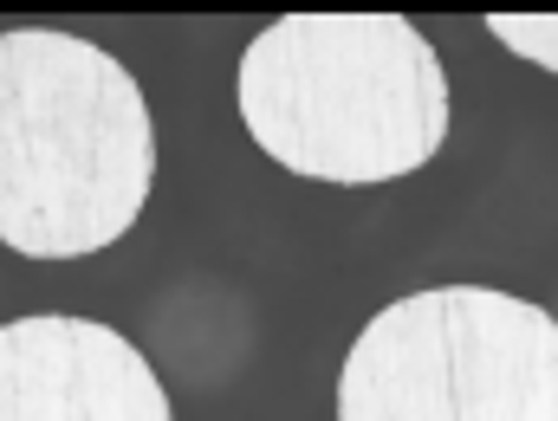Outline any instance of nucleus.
<instances>
[{"label": "nucleus", "mask_w": 558, "mask_h": 421, "mask_svg": "<svg viewBox=\"0 0 558 421\" xmlns=\"http://www.w3.org/2000/svg\"><path fill=\"white\" fill-rule=\"evenodd\" d=\"M338 421H558V318L494 285L410 292L357 331Z\"/></svg>", "instance_id": "nucleus-3"}, {"label": "nucleus", "mask_w": 558, "mask_h": 421, "mask_svg": "<svg viewBox=\"0 0 558 421\" xmlns=\"http://www.w3.org/2000/svg\"><path fill=\"white\" fill-rule=\"evenodd\" d=\"M156 124L137 78L78 33H0V240L78 260L137 227Z\"/></svg>", "instance_id": "nucleus-1"}, {"label": "nucleus", "mask_w": 558, "mask_h": 421, "mask_svg": "<svg viewBox=\"0 0 558 421\" xmlns=\"http://www.w3.org/2000/svg\"><path fill=\"white\" fill-rule=\"evenodd\" d=\"M0 421H175L131 337L92 318L0 324Z\"/></svg>", "instance_id": "nucleus-4"}, {"label": "nucleus", "mask_w": 558, "mask_h": 421, "mask_svg": "<svg viewBox=\"0 0 558 421\" xmlns=\"http://www.w3.org/2000/svg\"><path fill=\"white\" fill-rule=\"evenodd\" d=\"M487 33L507 52H520L526 65L558 72V13H487Z\"/></svg>", "instance_id": "nucleus-5"}, {"label": "nucleus", "mask_w": 558, "mask_h": 421, "mask_svg": "<svg viewBox=\"0 0 558 421\" xmlns=\"http://www.w3.org/2000/svg\"><path fill=\"white\" fill-rule=\"evenodd\" d=\"M247 137L312 182H397L448 137L441 52L397 13H286L241 52Z\"/></svg>", "instance_id": "nucleus-2"}]
</instances>
